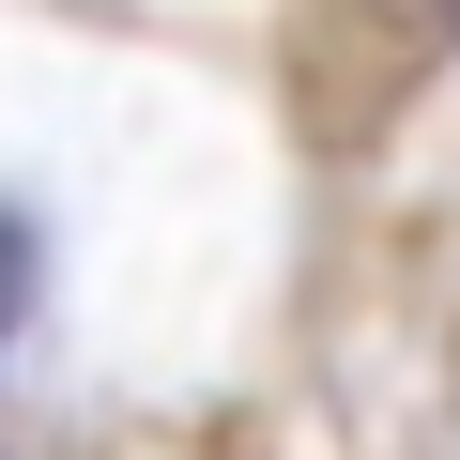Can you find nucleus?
<instances>
[{"label":"nucleus","mask_w":460,"mask_h":460,"mask_svg":"<svg viewBox=\"0 0 460 460\" xmlns=\"http://www.w3.org/2000/svg\"><path fill=\"white\" fill-rule=\"evenodd\" d=\"M16 307H31V230L0 215V338H16Z\"/></svg>","instance_id":"f257e3e1"}]
</instances>
